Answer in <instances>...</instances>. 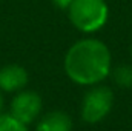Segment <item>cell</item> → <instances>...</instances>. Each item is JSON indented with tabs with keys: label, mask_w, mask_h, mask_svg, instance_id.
<instances>
[{
	"label": "cell",
	"mask_w": 132,
	"mask_h": 131,
	"mask_svg": "<svg viewBox=\"0 0 132 131\" xmlns=\"http://www.w3.org/2000/svg\"><path fill=\"white\" fill-rule=\"evenodd\" d=\"M65 72L77 85L94 86L109 77L112 56L104 42L94 37L77 40L65 56Z\"/></svg>",
	"instance_id": "cell-1"
},
{
	"label": "cell",
	"mask_w": 132,
	"mask_h": 131,
	"mask_svg": "<svg viewBox=\"0 0 132 131\" xmlns=\"http://www.w3.org/2000/svg\"><path fill=\"white\" fill-rule=\"evenodd\" d=\"M68 17L75 30L92 34L108 23L109 6L106 0H74L68 8Z\"/></svg>",
	"instance_id": "cell-2"
},
{
	"label": "cell",
	"mask_w": 132,
	"mask_h": 131,
	"mask_svg": "<svg viewBox=\"0 0 132 131\" xmlns=\"http://www.w3.org/2000/svg\"><path fill=\"white\" fill-rule=\"evenodd\" d=\"M114 105V93L106 85H94L91 86L81 100L80 114L86 123H98L108 117Z\"/></svg>",
	"instance_id": "cell-3"
},
{
	"label": "cell",
	"mask_w": 132,
	"mask_h": 131,
	"mask_svg": "<svg viewBox=\"0 0 132 131\" xmlns=\"http://www.w3.org/2000/svg\"><path fill=\"white\" fill-rule=\"evenodd\" d=\"M42 108H43V102L40 94L31 90H22L11 100L9 114L14 116L22 123L29 125L40 116Z\"/></svg>",
	"instance_id": "cell-4"
},
{
	"label": "cell",
	"mask_w": 132,
	"mask_h": 131,
	"mask_svg": "<svg viewBox=\"0 0 132 131\" xmlns=\"http://www.w3.org/2000/svg\"><path fill=\"white\" fill-rule=\"evenodd\" d=\"M29 82V74L23 66L17 63L5 65L0 68V91L2 93H19L25 90Z\"/></svg>",
	"instance_id": "cell-5"
},
{
	"label": "cell",
	"mask_w": 132,
	"mask_h": 131,
	"mask_svg": "<svg viewBox=\"0 0 132 131\" xmlns=\"http://www.w3.org/2000/svg\"><path fill=\"white\" fill-rule=\"evenodd\" d=\"M35 131H72V119L65 111L54 110L37 122Z\"/></svg>",
	"instance_id": "cell-6"
},
{
	"label": "cell",
	"mask_w": 132,
	"mask_h": 131,
	"mask_svg": "<svg viewBox=\"0 0 132 131\" xmlns=\"http://www.w3.org/2000/svg\"><path fill=\"white\" fill-rule=\"evenodd\" d=\"M114 80V83L118 88L129 90L132 88V66L131 65H118L114 69H111L109 74Z\"/></svg>",
	"instance_id": "cell-7"
},
{
	"label": "cell",
	"mask_w": 132,
	"mask_h": 131,
	"mask_svg": "<svg viewBox=\"0 0 132 131\" xmlns=\"http://www.w3.org/2000/svg\"><path fill=\"white\" fill-rule=\"evenodd\" d=\"M0 131H28V125L17 120L9 113L0 114Z\"/></svg>",
	"instance_id": "cell-8"
},
{
	"label": "cell",
	"mask_w": 132,
	"mask_h": 131,
	"mask_svg": "<svg viewBox=\"0 0 132 131\" xmlns=\"http://www.w3.org/2000/svg\"><path fill=\"white\" fill-rule=\"evenodd\" d=\"M72 2H74V0H52L54 6L59 8V9H63V11H68V8L71 6Z\"/></svg>",
	"instance_id": "cell-9"
},
{
	"label": "cell",
	"mask_w": 132,
	"mask_h": 131,
	"mask_svg": "<svg viewBox=\"0 0 132 131\" xmlns=\"http://www.w3.org/2000/svg\"><path fill=\"white\" fill-rule=\"evenodd\" d=\"M3 108H5V99H3V93L0 91V114H3Z\"/></svg>",
	"instance_id": "cell-10"
},
{
	"label": "cell",
	"mask_w": 132,
	"mask_h": 131,
	"mask_svg": "<svg viewBox=\"0 0 132 131\" xmlns=\"http://www.w3.org/2000/svg\"><path fill=\"white\" fill-rule=\"evenodd\" d=\"M131 54H132V46H131Z\"/></svg>",
	"instance_id": "cell-11"
}]
</instances>
